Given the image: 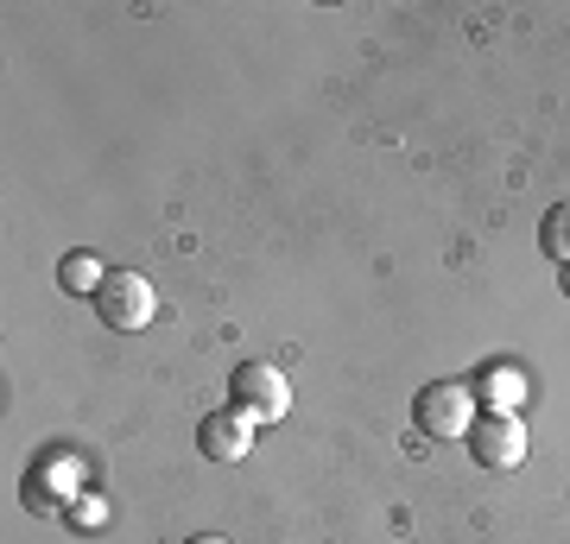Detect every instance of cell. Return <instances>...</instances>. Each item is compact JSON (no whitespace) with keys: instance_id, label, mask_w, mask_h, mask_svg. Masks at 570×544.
<instances>
[{"instance_id":"obj_8","label":"cell","mask_w":570,"mask_h":544,"mask_svg":"<svg viewBox=\"0 0 570 544\" xmlns=\"http://www.w3.org/2000/svg\"><path fill=\"white\" fill-rule=\"evenodd\" d=\"M539 235H546V254H551V260L570 266V202L546 209V228H539Z\"/></svg>"},{"instance_id":"obj_10","label":"cell","mask_w":570,"mask_h":544,"mask_svg":"<svg viewBox=\"0 0 570 544\" xmlns=\"http://www.w3.org/2000/svg\"><path fill=\"white\" fill-rule=\"evenodd\" d=\"M184 544H228L223 532H197V538H184Z\"/></svg>"},{"instance_id":"obj_11","label":"cell","mask_w":570,"mask_h":544,"mask_svg":"<svg viewBox=\"0 0 570 544\" xmlns=\"http://www.w3.org/2000/svg\"><path fill=\"white\" fill-rule=\"evenodd\" d=\"M564 291H570V266H564Z\"/></svg>"},{"instance_id":"obj_9","label":"cell","mask_w":570,"mask_h":544,"mask_svg":"<svg viewBox=\"0 0 570 544\" xmlns=\"http://www.w3.org/2000/svg\"><path fill=\"white\" fill-rule=\"evenodd\" d=\"M70 520L77 525H102V501H77L70 506Z\"/></svg>"},{"instance_id":"obj_2","label":"cell","mask_w":570,"mask_h":544,"mask_svg":"<svg viewBox=\"0 0 570 544\" xmlns=\"http://www.w3.org/2000/svg\"><path fill=\"white\" fill-rule=\"evenodd\" d=\"M89 304H96V317H102L108 329H127V336L159 317V291H153V279H146V273H127V266H115Z\"/></svg>"},{"instance_id":"obj_3","label":"cell","mask_w":570,"mask_h":544,"mask_svg":"<svg viewBox=\"0 0 570 544\" xmlns=\"http://www.w3.org/2000/svg\"><path fill=\"white\" fill-rule=\"evenodd\" d=\"M228 393H235V412H247L254 424H279L292 412V380L273 362H242L228 374Z\"/></svg>"},{"instance_id":"obj_7","label":"cell","mask_w":570,"mask_h":544,"mask_svg":"<svg viewBox=\"0 0 570 544\" xmlns=\"http://www.w3.org/2000/svg\"><path fill=\"white\" fill-rule=\"evenodd\" d=\"M475 399H489L494 412H513V405H527V380H520L513 367H494V374L475 380Z\"/></svg>"},{"instance_id":"obj_6","label":"cell","mask_w":570,"mask_h":544,"mask_svg":"<svg viewBox=\"0 0 570 544\" xmlns=\"http://www.w3.org/2000/svg\"><path fill=\"white\" fill-rule=\"evenodd\" d=\"M102 260H96V254H63L58 260V285L63 291H70V298H96V291H102Z\"/></svg>"},{"instance_id":"obj_4","label":"cell","mask_w":570,"mask_h":544,"mask_svg":"<svg viewBox=\"0 0 570 544\" xmlns=\"http://www.w3.org/2000/svg\"><path fill=\"white\" fill-rule=\"evenodd\" d=\"M469 456L482 468H520L527 463V424L513 412H482L469 424Z\"/></svg>"},{"instance_id":"obj_1","label":"cell","mask_w":570,"mask_h":544,"mask_svg":"<svg viewBox=\"0 0 570 544\" xmlns=\"http://www.w3.org/2000/svg\"><path fill=\"white\" fill-rule=\"evenodd\" d=\"M412 424L438 437V444H456L469 437V424H475V386L469 380H431L419 399H412Z\"/></svg>"},{"instance_id":"obj_5","label":"cell","mask_w":570,"mask_h":544,"mask_svg":"<svg viewBox=\"0 0 570 544\" xmlns=\"http://www.w3.org/2000/svg\"><path fill=\"white\" fill-rule=\"evenodd\" d=\"M197 449H204L209 463H242L247 449H254V418L247 412H209L204 424H197Z\"/></svg>"}]
</instances>
